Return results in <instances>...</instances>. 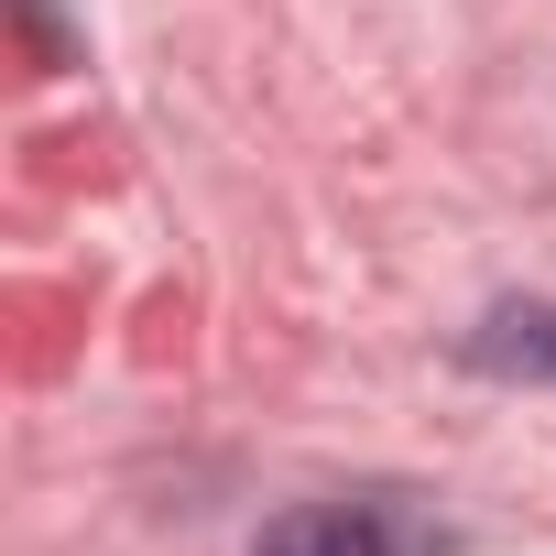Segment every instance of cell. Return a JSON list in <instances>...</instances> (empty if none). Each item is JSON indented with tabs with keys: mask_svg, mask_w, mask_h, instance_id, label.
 <instances>
[{
	"mask_svg": "<svg viewBox=\"0 0 556 556\" xmlns=\"http://www.w3.org/2000/svg\"><path fill=\"white\" fill-rule=\"evenodd\" d=\"M262 556H393V545H382L371 513H350V502H306V513H285V523L262 534Z\"/></svg>",
	"mask_w": 556,
	"mask_h": 556,
	"instance_id": "cell-1",
	"label": "cell"
},
{
	"mask_svg": "<svg viewBox=\"0 0 556 556\" xmlns=\"http://www.w3.org/2000/svg\"><path fill=\"white\" fill-rule=\"evenodd\" d=\"M480 371H513V382H556V306H502L480 339H469Z\"/></svg>",
	"mask_w": 556,
	"mask_h": 556,
	"instance_id": "cell-2",
	"label": "cell"
}]
</instances>
